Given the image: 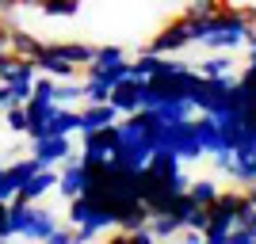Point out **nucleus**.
Returning a JSON list of instances; mask_svg holds the SVG:
<instances>
[{
  "mask_svg": "<svg viewBox=\"0 0 256 244\" xmlns=\"http://www.w3.org/2000/svg\"><path fill=\"white\" fill-rule=\"evenodd\" d=\"M195 31H199V19H192V15H176V19H168L157 34H153L146 50L160 53V57L180 53V50H188V46H195Z\"/></svg>",
  "mask_w": 256,
  "mask_h": 244,
  "instance_id": "nucleus-1",
  "label": "nucleus"
},
{
  "mask_svg": "<svg viewBox=\"0 0 256 244\" xmlns=\"http://www.w3.org/2000/svg\"><path fill=\"white\" fill-rule=\"evenodd\" d=\"M157 149H168V153H176L180 160H203V145H199V138H195V122L192 118H180V122H164V130H160L157 138Z\"/></svg>",
  "mask_w": 256,
  "mask_h": 244,
  "instance_id": "nucleus-2",
  "label": "nucleus"
},
{
  "mask_svg": "<svg viewBox=\"0 0 256 244\" xmlns=\"http://www.w3.org/2000/svg\"><path fill=\"white\" fill-rule=\"evenodd\" d=\"M192 76H195V69H188V65L168 61V57H164V61H160V69L150 76V80H153V88H157L160 99H188Z\"/></svg>",
  "mask_w": 256,
  "mask_h": 244,
  "instance_id": "nucleus-3",
  "label": "nucleus"
},
{
  "mask_svg": "<svg viewBox=\"0 0 256 244\" xmlns=\"http://www.w3.org/2000/svg\"><path fill=\"white\" fill-rule=\"evenodd\" d=\"M226 88L230 80H210V76H192V88H188V99H192L195 111H203V115H218L226 111Z\"/></svg>",
  "mask_w": 256,
  "mask_h": 244,
  "instance_id": "nucleus-4",
  "label": "nucleus"
},
{
  "mask_svg": "<svg viewBox=\"0 0 256 244\" xmlns=\"http://www.w3.org/2000/svg\"><path fill=\"white\" fill-rule=\"evenodd\" d=\"M88 187H92V176H88V168L80 164V157H76V153H73V157H65L54 191H62V199H76V195H84Z\"/></svg>",
  "mask_w": 256,
  "mask_h": 244,
  "instance_id": "nucleus-5",
  "label": "nucleus"
},
{
  "mask_svg": "<svg viewBox=\"0 0 256 244\" xmlns=\"http://www.w3.org/2000/svg\"><path fill=\"white\" fill-rule=\"evenodd\" d=\"M31 157L42 164V168H54V164H62L65 157H73V141L69 134H46L31 145Z\"/></svg>",
  "mask_w": 256,
  "mask_h": 244,
  "instance_id": "nucleus-6",
  "label": "nucleus"
},
{
  "mask_svg": "<svg viewBox=\"0 0 256 244\" xmlns=\"http://www.w3.org/2000/svg\"><path fill=\"white\" fill-rule=\"evenodd\" d=\"M27 138L31 141H38V138H46V130H50V122H54V115H58V103H50V99H27Z\"/></svg>",
  "mask_w": 256,
  "mask_h": 244,
  "instance_id": "nucleus-7",
  "label": "nucleus"
},
{
  "mask_svg": "<svg viewBox=\"0 0 256 244\" xmlns=\"http://www.w3.org/2000/svg\"><path fill=\"white\" fill-rule=\"evenodd\" d=\"M234 183H252L256 180V141H241V145L234 149V168L226 172Z\"/></svg>",
  "mask_w": 256,
  "mask_h": 244,
  "instance_id": "nucleus-8",
  "label": "nucleus"
},
{
  "mask_svg": "<svg viewBox=\"0 0 256 244\" xmlns=\"http://www.w3.org/2000/svg\"><path fill=\"white\" fill-rule=\"evenodd\" d=\"M54 187H58V172H54V168H38L31 180L16 191V199H23V202H42Z\"/></svg>",
  "mask_w": 256,
  "mask_h": 244,
  "instance_id": "nucleus-9",
  "label": "nucleus"
},
{
  "mask_svg": "<svg viewBox=\"0 0 256 244\" xmlns=\"http://www.w3.org/2000/svg\"><path fill=\"white\" fill-rule=\"evenodd\" d=\"M118 111L111 103H84L80 107V134H92V130H104L111 122H118Z\"/></svg>",
  "mask_w": 256,
  "mask_h": 244,
  "instance_id": "nucleus-10",
  "label": "nucleus"
},
{
  "mask_svg": "<svg viewBox=\"0 0 256 244\" xmlns=\"http://www.w3.org/2000/svg\"><path fill=\"white\" fill-rule=\"evenodd\" d=\"M107 103L115 107L118 115H134V111H138V80H134V76H122V80H118L115 88H111V96H107Z\"/></svg>",
  "mask_w": 256,
  "mask_h": 244,
  "instance_id": "nucleus-11",
  "label": "nucleus"
},
{
  "mask_svg": "<svg viewBox=\"0 0 256 244\" xmlns=\"http://www.w3.org/2000/svg\"><path fill=\"white\" fill-rule=\"evenodd\" d=\"M234 57H230V53L226 50H214L210 57H203V61H199V69H195V73L199 76H210V80H234Z\"/></svg>",
  "mask_w": 256,
  "mask_h": 244,
  "instance_id": "nucleus-12",
  "label": "nucleus"
},
{
  "mask_svg": "<svg viewBox=\"0 0 256 244\" xmlns=\"http://www.w3.org/2000/svg\"><path fill=\"white\" fill-rule=\"evenodd\" d=\"M180 168H184V160L176 157V153H168V149H153L150 160H146V172L157 176V180H172Z\"/></svg>",
  "mask_w": 256,
  "mask_h": 244,
  "instance_id": "nucleus-13",
  "label": "nucleus"
},
{
  "mask_svg": "<svg viewBox=\"0 0 256 244\" xmlns=\"http://www.w3.org/2000/svg\"><path fill=\"white\" fill-rule=\"evenodd\" d=\"M46 50L58 53V57H65V61H73L76 69H84V65L92 61L96 46H88V42H46Z\"/></svg>",
  "mask_w": 256,
  "mask_h": 244,
  "instance_id": "nucleus-14",
  "label": "nucleus"
},
{
  "mask_svg": "<svg viewBox=\"0 0 256 244\" xmlns=\"http://www.w3.org/2000/svg\"><path fill=\"white\" fill-rule=\"evenodd\" d=\"M54 229H58V218H54L46 206H34V214H31V222H27V229H23V237H27V241H38V244H42L46 237L54 233Z\"/></svg>",
  "mask_w": 256,
  "mask_h": 244,
  "instance_id": "nucleus-15",
  "label": "nucleus"
},
{
  "mask_svg": "<svg viewBox=\"0 0 256 244\" xmlns=\"http://www.w3.org/2000/svg\"><path fill=\"white\" fill-rule=\"evenodd\" d=\"M38 50H42V42H38L31 31H23V27H8V53H16V57H34Z\"/></svg>",
  "mask_w": 256,
  "mask_h": 244,
  "instance_id": "nucleus-16",
  "label": "nucleus"
},
{
  "mask_svg": "<svg viewBox=\"0 0 256 244\" xmlns=\"http://www.w3.org/2000/svg\"><path fill=\"white\" fill-rule=\"evenodd\" d=\"M153 237H157V244H164V241H172V237L184 229V222L176 218V214H153L150 218V225H146Z\"/></svg>",
  "mask_w": 256,
  "mask_h": 244,
  "instance_id": "nucleus-17",
  "label": "nucleus"
},
{
  "mask_svg": "<svg viewBox=\"0 0 256 244\" xmlns=\"http://www.w3.org/2000/svg\"><path fill=\"white\" fill-rule=\"evenodd\" d=\"M160 53H153V50H142L138 53V61H126V76H134V80H150L153 73L160 69Z\"/></svg>",
  "mask_w": 256,
  "mask_h": 244,
  "instance_id": "nucleus-18",
  "label": "nucleus"
},
{
  "mask_svg": "<svg viewBox=\"0 0 256 244\" xmlns=\"http://www.w3.org/2000/svg\"><path fill=\"white\" fill-rule=\"evenodd\" d=\"M146 225H150V210L142 202H130L126 210L115 218V229H122V233H134V229H146Z\"/></svg>",
  "mask_w": 256,
  "mask_h": 244,
  "instance_id": "nucleus-19",
  "label": "nucleus"
},
{
  "mask_svg": "<svg viewBox=\"0 0 256 244\" xmlns=\"http://www.w3.org/2000/svg\"><path fill=\"white\" fill-rule=\"evenodd\" d=\"M92 214H96V202L88 199V195H76V199H69L65 222H69V229H76V225H88V222H92Z\"/></svg>",
  "mask_w": 256,
  "mask_h": 244,
  "instance_id": "nucleus-20",
  "label": "nucleus"
},
{
  "mask_svg": "<svg viewBox=\"0 0 256 244\" xmlns=\"http://www.w3.org/2000/svg\"><path fill=\"white\" fill-rule=\"evenodd\" d=\"M218 191H222V187H218V180H210V176L188 183V199H192L195 206H210V202L218 199Z\"/></svg>",
  "mask_w": 256,
  "mask_h": 244,
  "instance_id": "nucleus-21",
  "label": "nucleus"
},
{
  "mask_svg": "<svg viewBox=\"0 0 256 244\" xmlns=\"http://www.w3.org/2000/svg\"><path fill=\"white\" fill-rule=\"evenodd\" d=\"M46 134H80V111H73V107H58V115H54V122H50Z\"/></svg>",
  "mask_w": 256,
  "mask_h": 244,
  "instance_id": "nucleus-22",
  "label": "nucleus"
},
{
  "mask_svg": "<svg viewBox=\"0 0 256 244\" xmlns=\"http://www.w3.org/2000/svg\"><path fill=\"white\" fill-rule=\"evenodd\" d=\"M38 11H42V15H54V19H73L76 11H80V0H42Z\"/></svg>",
  "mask_w": 256,
  "mask_h": 244,
  "instance_id": "nucleus-23",
  "label": "nucleus"
},
{
  "mask_svg": "<svg viewBox=\"0 0 256 244\" xmlns=\"http://www.w3.org/2000/svg\"><path fill=\"white\" fill-rule=\"evenodd\" d=\"M80 99V80H58V88H54V103L58 107H69V103H76Z\"/></svg>",
  "mask_w": 256,
  "mask_h": 244,
  "instance_id": "nucleus-24",
  "label": "nucleus"
},
{
  "mask_svg": "<svg viewBox=\"0 0 256 244\" xmlns=\"http://www.w3.org/2000/svg\"><path fill=\"white\" fill-rule=\"evenodd\" d=\"M4 126H8L12 134H27V107L8 103L4 107Z\"/></svg>",
  "mask_w": 256,
  "mask_h": 244,
  "instance_id": "nucleus-25",
  "label": "nucleus"
},
{
  "mask_svg": "<svg viewBox=\"0 0 256 244\" xmlns=\"http://www.w3.org/2000/svg\"><path fill=\"white\" fill-rule=\"evenodd\" d=\"M222 4H230V0H188L184 15H192V19H206V15H214Z\"/></svg>",
  "mask_w": 256,
  "mask_h": 244,
  "instance_id": "nucleus-26",
  "label": "nucleus"
},
{
  "mask_svg": "<svg viewBox=\"0 0 256 244\" xmlns=\"http://www.w3.org/2000/svg\"><path fill=\"white\" fill-rule=\"evenodd\" d=\"M31 99V80H12L8 84V103H27Z\"/></svg>",
  "mask_w": 256,
  "mask_h": 244,
  "instance_id": "nucleus-27",
  "label": "nucleus"
},
{
  "mask_svg": "<svg viewBox=\"0 0 256 244\" xmlns=\"http://www.w3.org/2000/svg\"><path fill=\"white\" fill-rule=\"evenodd\" d=\"M184 225H188V229H199V233H203L206 225H210V214H206V206H192V214L184 218Z\"/></svg>",
  "mask_w": 256,
  "mask_h": 244,
  "instance_id": "nucleus-28",
  "label": "nucleus"
},
{
  "mask_svg": "<svg viewBox=\"0 0 256 244\" xmlns=\"http://www.w3.org/2000/svg\"><path fill=\"white\" fill-rule=\"evenodd\" d=\"M16 53H0V84H8V80H16Z\"/></svg>",
  "mask_w": 256,
  "mask_h": 244,
  "instance_id": "nucleus-29",
  "label": "nucleus"
},
{
  "mask_svg": "<svg viewBox=\"0 0 256 244\" xmlns=\"http://www.w3.org/2000/svg\"><path fill=\"white\" fill-rule=\"evenodd\" d=\"M96 237H104L96 225H76V229H73V244H92Z\"/></svg>",
  "mask_w": 256,
  "mask_h": 244,
  "instance_id": "nucleus-30",
  "label": "nucleus"
},
{
  "mask_svg": "<svg viewBox=\"0 0 256 244\" xmlns=\"http://www.w3.org/2000/svg\"><path fill=\"white\" fill-rule=\"evenodd\" d=\"M168 244H203V233H199V229H188V225H184L180 233L172 237Z\"/></svg>",
  "mask_w": 256,
  "mask_h": 244,
  "instance_id": "nucleus-31",
  "label": "nucleus"
},
{
  "mask_svg": "<svg viewBox=\"0 0 256 244\" xmlns=\"http://www.w3.org/2000/svg\"><path fill=\"white\" fill-rule=\"evenodd\" d=\"M42 244H73V229H69V225H65V229H62V225H58V229H54V233L46 237Z\"/></svg>",
  "mask_w": 256,
  "mask_h": 244,
  "instance_id": "nucleus-32",
  "label": "nucleus"
},
{
  "mask_svg": "<svg viewBox=\"0 0 256 244\" xmlns=\"http://www.w3.org/2000/svg\"><path fill=\"white\" fill-rule=\"evenodd\" d=\"M0 237H12V222H8V202H0Z\"/></svg>",
  "mask_w": 256,
  "mask_h": 244,
  "instance_id": "nucleus-33",
  "label": "nucleus"
},
{
  "mask_svg": "<svg viewBox=\"0 0 256 244\" xmlns=\"http://www.w3.org/2000/svg\"><path fill=\"white\" fill-rule=\"evenodd\" d=\"M107 244H134V241H130V233H122V229H111Z\"/></svg>",
  "mask_w": 256,
  "mask_h": 244,
  "instance_id": "nucleus-34",
  "label": "nucleus"
},
{
  "mask_svg": "<svg viewBox=\"0 0 256 244\" xmlns=\"http://www.w3.org/2000/svg\"><path fill=\"white\" fill-rule=\"evenodd\" d=\"M0 53H8V23L0 19Z\"/></svg>",
  "mask_w": 256,
  "mask_h": 244,
  "instance_id": "nucleus-35",
  "label": "nucleus"
},
{
  "mask_svg": "<svg viewBox=\"0 0 256 244\" xmlns=\"http://www.w3.org/2000/svg\"><path fill=\"white\" fill-rule=\"evenodd\" d=\"M203 244H226V233H203Z\"/></svg>",
  "mask_w": 256,
  "mask_h": 244,
  "instance_id": "nucleus-36",
  "label": "nucleus"
},
{
  "mask_svg": "<svg viewBox=\"0 0 256 244\" xmlns=\"http://www.w3.org/2000/svg\"><path fill=\"white\" fill-rule=\"evenodd\" d=\"M20 8V4H16V0H0V15H12V11Z\"/></svg>",
  "mask_w": 256,
  "mask_h": 244,
  "instance_id": "nucleus-37",
  "label": "nucleus"
},
{
  "mask_svg": "<svg viewBox=\"0 0 256 244\" xmlns=\"http://www.w3.org/2000/svg\"><path fill=\"white\" fill-rule=\"evenodd\" d=\"M241 191H245V199H248V202H252V206H256V180H252V183H245Z\"/></svg>",
  "mask_w": 256,
  "mask_h": 244,
  "instance_id": "nucleus-38",
  "label": "nucleus"
},
{
  "mask_svg": "<svg viewBox=\"0 0 256 244\" xmlns=\"http://www.w3.org/2000/svg\"><path fill=\"white\" fill-rule=\"evenodd\" d=\"M8 107V84H0V111Z\"/></svg>",
  "mask_w": 256,
  "mask_h": 244,
  "instance_id": "nucleus-39",
  "label": "nucleus"
},
{
  "mask_svg": "<svg viewBox=\"0 0 256 244\" xmlns=\"http://www.w3.org/2000/svg\"><path fill=\"white\" fill-rule=\"evenodd\" d=\"M16 4H20V8H38L42 0H16Z\"/></svg>",
  "mask_w": 256,
  "mask_h": 244,
  "instance_id": "nucleus-40",
  "label": "nucleus"
},
{
  "mask_svg": "<svg viewBox=\"0 0 256 244\" xmlns=\"http://www.w3.org/2000/svg\"><path fill=\"white\" fill-rule=\"evenodd\" d=\"M0 244H12V237H0Z\"/></svg>",
  "mask_w": 256,
  "mask_h": 244,
  "instance_id": "nucleus-41",
  "label": "nucleus"
},
{
  "mask_svg": "<svg viewBox=\"0 0 256 244\" xmlns=\"http://www.w3.org/2000/svg\"><path fill=\"white\" fill-rule=\"evenodd\" d=\"M0 172H4V160H0Z\"/></svg>",
  "mask_w": 256,
  "mask_h": 244,
  "instance_id": "nucleus-42",
  "label": "nucleus"
},
{
  "mask_svg": "<svg viewBox=\"0 0 256 244\" xmlns=\"http://www.w3.org/2000/svg\"><path fill=\"white\" fill-rule=\"evenodd\" d=\"M252 244H256V241H252Z\"/></svg>",
  "mask_w": 256,
  "mask_h": 244,
  "instance_id": "nucleus-43",
  "label": "nucleus"
}]
</instances>
